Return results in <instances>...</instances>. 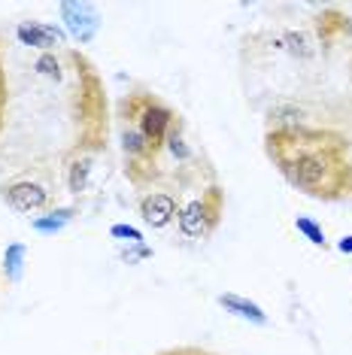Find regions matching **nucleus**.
I'll return each instance as SVG.
<instances>
[{
	"label": "nucleus",
	"mask_w": 352,
	"mask_h": 355,
	"mask_svg": "<svg viewBox=\"0 0 352 355\" xmlns=\"http://www.w3.org/2000/svg\"><path fill=\"white\" fill-rule=\"evenodd\" d=\"M343 34H346V37L352 40V12L343 15Z\"/></svg>",
	"instance_id": "24"
},
{
	"label": "nucleus",
	"mask_w": 352,
	"mask_h": 355,
	"mask_svg": "<svg viewBox=\"0 0 352 355\" xmlns=\"http://www.w3.org/2000/svg\"><path fill=\"white\" fill-rule=\"evenodd\" d=\"M15 40L28 49H39L43 52H55L58 46H64V31H58L55 25H46V21H37V19H25L15 25Z\"/></svg>",
	"instance_id": "8"
},
{
	"label": "nucleus",
	"mask_w": 352,
	"mask_h": 355,
	"mask_svg": "<svg viewBox=\"0 0 352 355\" xmlns=\"http://www.w3.org/2000/svg\"><path fill=\"white\" fill-rule=\"evenodd\" d=\"M76 216V207H58V209H49L46 216H37L34 222H30V228L37 234H46V237H52V234H61L67 228L70 222H73Z\"/></svg>",
	"instance_id": "15"
},
{
	"label": "nucleus",
	"mask_w": 352,
	"mask_h": 355,
	"mask_svg": "<svg viewBox=\"0 0 352 355\" xmlns=\"http://www.w3.org/2000/svg\"><path fill=\"white\" fill-rule=\"evenodd\" d=\"M303 119H307V112H303L298 103L279 101V103H274V107L267 110V131H292V128L307 125Z\"/></svg>",
	"instance_id": "12"
},
{
	"label": "nucleus",
	"mask_w": 352,
	"mask_h": 355,
	"mask_svg": "<svg viewBox=\"0 0 352 355\" xmlns=\"http://www.w3.org/2000/svg\"><path fill=\"white\" fill-rule=\"evenodd\" d=\"M337 249H340L343 255H352V234H349V237H340L337 240Z\"/></svg>",
	"instance_id": "23"
},
{
	"label": "nucleus",
	"mask_w": 352,
	"mask_h": 355,
	"mask_svg": "<svg viewBox=\"0 0 352 355\" xmlns=\"http://www.w3.org/2000/svg\"><path fill=\"white\" fill-rule=\"evenodd\" d=\"M94 161H98V155H94V152H82V149H73L67 155V189H70V195H82V191H88Z\"/></svg>",
	"instance_id": "11"
},
{
	"label": "nucleus",
	"mask_w": 352,
	"mask_h": 355,
	"mask_svg": "<svg viewBox=\"0 0 352 355\" xmlns=\"http://www.w3.org/2000/svg\"><path fill=\"white\" fill-rule=\"evenodd\" d=\"M0 277H3V273H0Z\"/></svg>",
	"instance_id": "25"
},
{
	"label": "nucleus",
	"mask_w": 352,
	"mask_h": 355,
	"mask_svg": "<svg viewBox=\"0 0 352 355\" xmlns=\"http://www.w3.org/2000/svg\"><path fill=\"white\" fill-rule=\"evenodd\" d=\"M164 149H170V155L179 161V164L195 161V149H191L188 140H186V125H182V119L173 125V131H170V137H167V146Z\"/></svg>",
	"instance_id": "16"
},
{
	"label": "nucleus",
	"mask_w": 352,
	"mask_h": 355,
	"mask_svg": "<svg viewBox=\"0 0 352 355\" xmlns=\"http://www.w3.org/2000/svg\"><path fill=\"white\" fill-rule=\"evenodd\" d=\"M158 355H215V352H206V349H197V346H176V349H164Z\"/></svg>",
	"instance_id": "22"
},
{
	"label": "nucleus",
	"mask_w": 352,
	"mask_h": 355,
	"mask_svg": "<svg viewBox=\"0 0 352 355\" xmlns=\"http://www.w3.org/2000/svg\"><path fill=\"white\" fill-rule=\"evenodd\" d=\"M264 152L285 182L313 200H340L352 191L349 140L331 128L264 131Z\"/></svg>",
	"instance_id": "1"
},
{
	"label": "nucleus",
	"mask_w": 352,
	"mask_h": 355,
	"mask_svg": "<svg viewBox=\"0 0 352 355\" xmlns=\"http://www.w3.org/2000/svg\"><path fill=\"white\" fill-rule=\"evenodd\" d=\"M274 46L276 49H283V52H289L292 58H301V61H307V58H313L316 55L313 40L303 34V31H283V34L274 37Z\"/></svg>",
	"instance_id": "14"
},
{
	"label": "nucleus",
	"mask_w": 352,
	"mask_h": 355,
	"mask_svg": "<svg viewBox=\"0 0 352 355\" xmlns=\"http://www.w3.org/2000/svg\"><path fill=\"white\" fill-rule=\"evenodd\" d=\"M118 143H122L125 155V173L137 189L161 176V155L149 146V140L140 134V128L134 122L118 119Z\"/></svg>",
	"instance_id": "5"
},
{
	"label": "nucleus",
	"mask_w": 352,
	"mask_h": 355,
	"mask_svg": "<svg viewBox=\"0 0 352 355\" xmlns=\"http://www.w3.org/2000/svg\"><path fill=\"white\" fill-rule=\"evenodd\" d=\"M6 107H10V85H6V67H3V46H0V134L6 122Z\"/></svg>",
	"instance_id": "20"
},
{
	"label": "nucleus",
	"mask_w": 352,
	"mask_h": 355,
	"mask_svg": "<svg viewBox=\"0 0 352 355\" xmlns=\"http://www.w3.org/2000/svg\"><path fill=\"white\" fill-rule=\"evenodd\" d=\"M109 237H113V240H122V243H127V246L146 243V240H143V231H137L134 225H113V228H109Z\"/></svg>",
	"instance_id": "19"
},
{
	"label": "nucleus",
	"mask_w": 352,
	"mask_h": 355,
	"mask_svg": "<svg viewBox=\"0 0 352 355\" xmlns=\"http://www.w3.org/2000/svg\"><path fill=\"white\" fill-rule=\"evenodd\" d=\"M25 261H28V246L21 243V240H12L10 246H6L3 258H0V273L6 277L10 286H19L21 277H25Z\"/></svg>",
	"instance_id": "13"
},
{
	"label": "nucleus",
	"mask_w": 352,
	"mask_h": 355,
	"mask_svg": "<svg viewBox=\"0 0 352 355\" xmlns=\"http://www.w3.org/2000/svg\"><path fill=\"white\" fill-rule=\"evenodd\" d=\"M222 216H225V191L219 185H206L197 198L179 204V216H176V225H179V234L188 240H206L213 237V231L219 228Z\"/></svg>",
	"instance_id": "4"
},
{
	"label": "nucleus",
	"mask_w": 352,
	"mask_h": 355,
	"mask_svg": "<svg viewBox=\"0 0 352 355\" xmlns=\"http://www.w3.org/2000/svg\"><path fill=\"white\" fill-rule=\"evenodd\" d=\"M122 258L127 264H137V261H146V258H152V249L146 243H134L131 249H125Z\"/></svg>",
	"instance_id": "21"
},
{
	"label": "nucleus",
	"mask_w": 352,
	"mask_h": 355,
	"mask_svg": "<svg viewBox=\"0 0 352 355\" xmlns=\"http://www.w3.org/2000/svg\"><path fill=\"white\" fill-rule=\"evenodd\" d=\"M0 198H3L6 207H12L15 213H37V209L49 207L52 191L37 180H15L0 189Z\"/></svg>",
	"instance_id": "7"
},
{
	"label": "nucleus",
	"mask_w": 352,
	"mask_h": 355,
	"mask_svg": "<svg viewBox=\"0 0 352 355\" xmlns=\"http://www.w3.org/2000/svg\"><path fill=\"white\" fill-rule=\"evenodd\" d=\"M118 119L134 122L140 128V134L149 140V146L161 155L167 146V137H170L173 125L179 122L176 110H170L167 103L152 92H131L118 101Z\"/></svg>",
	"instance_id": "3"
},
{
	"label": "nucleus",
	"mask_w": 352,
	"mask_h": 355,
	"mask_svg": "<svg viewBox=\"0 0 352 355\" xmlns=\"http://www.w3.org/2000/svg\"><path fill=\"white\" fill-rule=\"evenodd\" d=\"M294 231L301 234L307 243H313L316 249H325L328 246V240H325V231L319 228V225L313 219H307V216H294Z\"/></svg>",
	"instance_id": "17"
},
{
	"label": "nucleus",
	"mask_w": 352,
	"mask_h": 355,
	"mask_svg": "<svg viewBox=\"0 0 352 355\" xmlns=\"http://www.w3.org/2000/svg\"><path fill=\"white\" fill-rule=\"evenodd\" d=\"M70 64H73V103H70V116L76 128V143L73 149L94 152L107 149L109 137V107H107V92H103V79L91 61L82 52L70 49Z\"/></svg>",
	"instance_id": "2"
},
{
	"label": "nucleus",
	"mask_w": 352,
	"mask_h": 355,
	"mask_svg": "<svg viewBox=\"0 0 352 355\" xmlns=\"http://www.w3.org/2000/svg\"><path fill=\"white\" fill-rule=\"evenodd\" d=\"M61 12V21L67 28V34L76 40L79 46L91 43L100 31V12L94 3H85V0H64L58 6Z\"/></svg>",
	"instance_id": "6"
},
{
	"label": "nucleus",
	"mask_w": 352,
	"mask_h": 355,
	"mask_svg": "<svg viewBox=\"0 0 352 355\" xmlns=\"http://www.w3.org/2000/svg\"><path fill=\"white\" fill-rule=\"evenodd\" d=\"M34 70L43 79H52V83H61L64 73H61V58L55 52H43L39 58L34 61Z\"/></svg>",
	"instance_id": "18"
},
{
	"label": "nucleus",
	"mask_w": 352,
	"mask_h": 355,
	"mask_svg": "<svg viewBox=\"0 0 352 355\" xmlns=\"http://www.w3.org/2000/svg\"><path fill=\"white\" fill-rule=\"evenodd\" d=\"M215 301H219V306L225 313H231V316H237V319H243V322H249V325H258V328H267L270 325L267 313H264L255 301H249V297H243V295H237V292H225V295L215 297Z\"/></svg>",
	"instance_id": "10"
},
{
	"label": "nucleus",
	"mask_w": 352,
	"mask_h": 355,
	"mask_svg": "<svg viewBox=\"0 0 352 355\" xmlns=\"http://www.w3.org/2000/svg\"><path fill=\"white\" fill-rule=\"evenodd\" d=\"M179 216V200L167 191H149V195L140 198V219L149 225V228L161 231L170 222H176Z\"/></svg>",
	"instance_id": "9"
}]
</instances>
